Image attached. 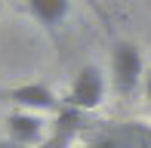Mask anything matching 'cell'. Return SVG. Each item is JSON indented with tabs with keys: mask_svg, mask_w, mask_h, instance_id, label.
<instances>
[{
	"mask_svg": "<svg viewBox=\"0 0 151 148\" xmlns=\"http://www.w3.org/2000/svg\"><path fill=\"white\" fill-rule=\"evenodd\" d=\"M142 83H145V96H148V102H151V71L145 74V80H142Z\"/></svg>",
	"mask_w": 151,
	"mask_h": 148,
	"instance_id": "obj_8",
	"label": "cell"
},
{
	"mask_svg": "<svg viewBox=\"0 0 151 148\" xmlns=\"http://www.w3.org/2000/svg\"><path fill=\"white\" fill-rule=\"evenodd\" d=\"M0 148H25V145H16V142H3Z\"/></svg>",
	"mask_w": 151,
	"mask_h": 148,
	"instance_id": "obj_9",
	"label": "cell"
},
{
	"mask_svg": "<svg viewBox=\"0 0 151 148\" xmlns=\"http://www.w3.org/2000/svg\"><path fill=\"white\" fill-rule=\"evenodd\" d=\"M6 133H9V142L31 148L43 139V120L25 108H16L6 114Z\"/></svg>",
	"mask_w": 151,
	"mask_h": 148,
	"instance_id": "obj_3",
	"label": "cell"
},
{
	"mask_svg": "<svg viewBox=\"0 0 151 148\" xmlns=\"http://www.w3.org/2000/svg\"><path fill=\"white\" fill-rule=\"evenodd\" d=\"M86 148H129V145L123 142L120 136H114V133H105V136H96Z\"/></svg>",
	"mask_w": 151,
	"mask_h": 148,
	"instance_id": "obj_6",
	"label": "cell"
},
{
	"mask_svg": "<svg viewBox=\"0 0 151 148\" xmlns=\"http://www.w3.org/2000/svg\"><path fill=\"white\" fill-rule=\"evenodd\" d=\"M31 19L37 25H43L46 31H56L71 12V0H25Z\"/></svg>",
	"mask_w": 151,
	"mask_h": 148,
	"instance_id": "obj_5",
	"label": "cell"
},
{
	"mask_svg": "<svg viewBox=\"0 0 151 148\" xmlns=\"http://www.w3.org/2000/svg\"><path fill=\"white\" fill-rule=\"evenodd\" d=\"M142 80H145V62L139 46L129 40H117L111 46V86L120 96H133Z\"/></svg>",
	"mask_w": 151,
	"mask_h": 148,
	"instance_id": "obj_1",
	"label": "cell"
},
{
	"mask_svg": "<svg viewBox=\"0 0 151 148\" xmlns=\"http://www.w3.org/2000/svg\"><path fill=\"white\" fill-rule=\"evenodd\" d=\"M86 6H90V9L96 12V16H99V22L105 25V31H111V19H108V12L99 6V0H86Z\"/></svg>",
	"mask_w": 151,
	"mask_h": 148,
	"instance_id": "obj_7",
	"label": "cell"
},
{
	"mask_svg": "<svg viewBox=\"0 0 151 148\" xmlns=\"http://www.w3.org/2000/svg\"><path fill=\"white\" fill-rule=\"evenodd\" d=\"M6 96H9V102H16L25 111H62V102L46 83H25V86L9 90Z\"/></svg>",
	"mask_w": 151,
	"mask_h": 148,
	"instance_id": "obj_4",
	"label": "cell"
},
{
	"mask_svg": "<svg viewBox=\"0 0 151 148\" xmlns=\"http://www.w3.org/2000/svg\"><path fill=\"white\" fill-rule=\"evenodd\" d=\"M105 93H108V80H105V74H102V68L83 65V68L77 71V77H74L68 96H65V105L71 111H96L105 102Z\"/></svg>",
	"mask_w": 151,
	"mask_h": 148,
	"instance_id": "obj_2",
	"label": "cell"
}]
</instances>
